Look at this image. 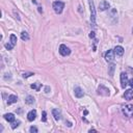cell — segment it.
<instances>
[{"instance_id":"cell-24","label":"cell","mask_w":133,"mask_h":133,"mask_svg":"<svg viewBox=\"0 0 133 133\" xmlns=\"http://www.w3.org/2000/svg\"><path fill=\"white\" fill-rule=\"evenodd\" d=\"M46 115H47L46 111H44V112H43V119H42V121H43V122H46V121H47V118H46Z\"/></svg>"},{"instance_id":"cell-25","label":"cell","mask_w":133,"mask_h":133,"mask_svg":"<svg viewBox=\"0 0 133 133\" xmlns=\"http://www.w3.org/2000/svg\"><path fill=\"white\" fill-rule=\"evenodd\" d=\"M128 84L133 88V79H131V80H129V82H128Z\"/></svg>"},{"instance_id":"cell-1","label":"cell","mask_w":133,"mask_h":133,"mask_svg":"<svg viewBox=\"0 0 133 133\" xmlns=\"http://www.w3.org/2000/svg\"><path fill=\"white\" fill-rule=\"evenodd\" d=\"M122 112L127 118H133V105L128 104L122 107Z\"/></svg>"},{"instance_id":"cell-28","label":"cell","mask_w":133,"mask_h":133,"mask_svg":"<svg viewBox=\"0 0 133 133\" xmlns=\"http://www.w3.org/2000/svg\"><path fill=\"white\" fill-rule=\"evenodd\" d=\"M49 90H50V88L47 86V87H46V93H49Z\"/></svg>"},{"instance_id":"cell-12","label":"cell","mask_w":133,"mask_h":133,"mask_svg":"<svg viewBox=\"0 0 133 133\" xmlns=\"http://www.w3.org/2000/svg\"><path fill=\"white\" fill-rule=\"evenodd\" d=\"M52 113H53L54 119L56 120V121H59L61 119V113H60V111H59L58 109H53L52 110Z\"/></svg>"},{"instance_id":"cell-2","label":"cell","mask_w":133,"mask_h":133,"mask_svg":"<svg viewBox=\"0 0 133 133\" xmlns=\"http://www.w3.org/2000/svg\"><path fill=\"white\" fill-rule=\"evenodd\" d=\"M88 3H90V7H91V22L93 26L96 25V9H95V4L93 0H88Z\"/></svg>"},{"instance_id":"cell-7","label":"cell","mask_w":133,"mask_h":133,"mask_svg":"<svg viewBox=\"0 0 133 133\" xmlns=\"http://www.w3.org/2000/svg\"><path fill=\"white\" fill-rule=\"evenodd\" d=\"M105 59L109 62L113 61L114 59V50H108L106 53H105Z\"/></svg>"},{"instance_id":"cell-17","label":"cell","mask_w":133,"mask_h":133,"mask_svg":"<svg viewBox=\"0 0 133 133\" xmlns=\"http://www.w3.org/2000/svg\"><path fill=\"white\" fill-rule=\"evenodd\" d=\"M25 102H26V104L31 105V104L35 103V98H33L32 96H28V97L25 99Z\"/></svg>"},{"instance_id":"cell-22","label":"cell","mask_w":133,"mask_h":133,"mask_svg":"<svg viewBox=\"0 0 133 133\" xmlns=\"http://www.w3.org/2000/svg\"><path fill=\"white\" fill-rule=\"evenodd\" d=\"M5 48H6L7 50H12V49L14 48V46H13L10 43H6V44H5Z\"/></svg>"},{"instance_id":"cell-6","label":"cell","mask_w":133,"mask_h":133,"mask_svg":"<svg viewBox=\"0 0 133 133\" xmlns=\"http://www.w3.org/2000/svg\"><path fill=\"white\" fill-rule=\"evenodd\" d=\"M98 94L101 96H109V90L104 85H100L98 87Z\"/></svg>"},{"instance_id":"cell-20","label":"cell","mask_w":133,"mask_h":133,"mask_svg":"<svg viewBox=\"0 0 133 133\" xmlns=\"http://www.w3.org/2000/svg\"><path fill=\"white\" fill-rule=\"evenodd\" d=\"M10 124H12V128H13V129H16V128L20 125V121H16V120H15V121L12 122Z\"/></svg>"},{"instance_id":"cell-18","label":"cell","mask_w":133,"mask_h":133,"mask_svg":"<svg viewBox=\"0 0 133 133\" xmlns=\"http://www.w3.org/2000/svg\"><path fill=\"white\" fill-rule=\"evenodd\" d=\"M41 86H42V83H39V82H36V83L31 84V88H33V90H36L38 92L41 90Z\"/></svg>"},{"instance_id":"cell-4","label":"cell","mask_w":133,"mask_h":133,"mask_svg":"<svg viewBox=\"0 0 133 133\" xmlns=\"http://www.w3.org/2000/svg\"><path fill=\"white\" fill-rule=\"evenodd\" d=\"M59 53H60V55H62V56H68V55H70V53H71V50L65 45H60Z\"/></svg>"},{"instance_id":"cell-23","label":"cell","mask_w":133,"mask_h":133,"mask_svg":"<svg viewBox=\"0 0 133 133\" xmlns=\"http://www.w3.org/2000/svg\"><path fill=\"white\" fill-rule=\"evenodd\" d=\"M29 131H30L31 133H37V132H38V129H37L36 127H31V128L29 129Z\"/></svg>"},{"instance_id":"cell-27","label":"cell","mask_w":133,"mask_h":133,"mask_svg":"<svg viewBox=\"0 0 133 133\" xmlns=\"http://www.w3.org/2000/svg\"><path fill=\"white\" fill-rule=\"evenodd\" d=\"M30 75H33L32 73H29V74H23V77H29Z\"/></svg>"},{"instance_id":"cell-8","label":"cell","mask_w":133,"mask_h":133,"mask_svg":"<svg viewBox=\"0 0 133 133\" xmlns=\"http://www.w3.org/2000/svg\"><path fill=\"white\" fill-rule=\"evenodd\" d=\"M109 3L106 1V0H102L101 2H100V4H99V8H100V10H106V9H108L109 8Z\"/></svg>"},{"instance_id":"cell-26","label":"cell","mask_w":133,"mask_h":133,"mask_svg":"<svg viewBox=\"0 0 133 133\" xmlns=\"http://www.w3.org/2000/svg\"><path fill=\"white\" fill-rule=\"evenodd\" d=\"M90 38H95V32H94V31H92V32L90 33Z\"/></svg>"},{"instance_id":"cell-29","label":"cell","mask_w":133,"mask_h":133,"mask_svg":"<svg viewBox=\"0 0 133 133\" xmlns=\"http://www.w3.org/2000/svg\"><path fill=\"white\" fill-rule=\"evenodd\" d=\"M132 32H133V29H132Z\"/></svg>"},{"instance_id":"cell-15","label":"cell","mask_w":133,"mask_h":133,"mask_svg":"<svg viewBox=\"0 0 133 133\" xmlns=\"http://www.w3.org/2000/svg\"><path fill=\"white\" fill-rule=\"evenodd\" d=\"M4 119L7 122H9V123H12V122L15 121V115L13 113H6V114H4Z\"/></svg>"},{"instance_id":"cell-11","label":"cell","mask_w":133,"mask_h":133,"mask_svg":"<svg viewBox=\"0 0 133 133\" xmlns=\"http://www.w3.org/2000/svg\"><path fill=\"white\" fill-rule=\"evenodd\" d=\"M124 97H125L126 100H128V101L132 100V99H133V91H132V90H128V91H126L125 94H124Z\"/></svg>"},{"instance_id":"cell-21","label":"cell","mask_w":133,"mask_h":133,"mask_svg":"<svg viewBox=\"0 0 133 133\" xmlns=\"http://www.w3.org/2000/svg\"><path fill=\"white\" fill-rule=\"evenodd\" d=\"M113 71H114V64L111 63L109 65V75L110 76H113Z\"/></svg>"},{"instance_id":"cell-14","label":"cell","mask_w":133,"mask_h":133,"mask_svg":"<svg viewBox=\"0 0 133 133\" xmlns=\"http://www.w3.org/2000/svg\"><path fill=\"white\" fill-rule=\"evenodd\" d=\"M74 92H75V96H76L77 98H82L83 95H84L80 87H75V91H74Z\"/></svg>"},{"instance_id":"cell-19","label":"cell","mask_w":133,"mask_h":133,"mask_svg":"<svg viewBox=\"0 0 133 133\" xmlns=\"http://www.w3.org/2000/svg\"><path fill=\"white\" fill-rule=\"evenodd\" d=\"M21 39L23 40V41H28L29 40V36H28V33L26 31H23L21 33Z\"/></svg>"},{"instance_id":"cell-3","label":"cell","mask_w":133,"mask_h":133,"mask_svg":"<svg viewBox=\"0 0 133 133\" xmlns=\"http://www.w3.org/2000/svg\"><path fill=\"white\" fill-rule=\"evenodd\" d=\"M64 7V3L61 1H55L53 2V9L56 14H61L62 13V9Z\"/></svg>"},{"instance_id":"cell-13","label":"cell","mask_w":133,"mask_h":133,"mask_svg":"<svg viewBox=\"0 0 133 133\" xmlns=\"http://www.w3.org/2000/svg\"><path fill=\"white\" fill-rule=\"evenodd\" d=\"M113 50H114V53L117 55H119V56H122V55L124 54V48L122 47V46H117Z\"/></svg>"},{"instance_id":"cell-10","label":"cell","mask_w":133,"mask_h":133,"mask_svg":"<svg viewBox=\"0 0 133 133\" xmlns=\"http://www.w3.org/2000/svg\"><path fill=\"white\" fill-rule=\"evenodd\" d=\"M18 101V97L16 95H10L7 99V104L10 105V104H13V103H16Z\"/></svg>"},{"instance_id":"cell-5","label":"cell","mask_w":133,"mask_h":133,"mask_svg":"<svg viewBox=\"0 0 133 133\" xmlns=\"http://www.w3.org/2000/svg\"><path fill=\"white\" fill-rule=\"evenodd\" d=\"M128 82H129V80H128L127 74H126V73H122V74H121V86L123 87V88H125V87L127 86Z\"/></svg>"},{"instance_id":"cell-16","label":"cell","mask_w":133,"mask_h":133,"mask_svg":"<svg viewBox=\"0 0 133 133\" xmlns=\"http://www.w3.org/2000/svg\"><path fill=\"white\" fill-rule=\"evenodd\" d=\"M9 43L15 47L16 44H17V37L15 35H10V38H9Z\"/></svg>"},{"instance_id":"cell-9","label":"cell","mask_w":133,"mask_h":133,"mask_svg":"<svg viewBox=\"0 0 133 133\" xmlns=\"http://www.w3.org/2000/svg\"><path fill=\"white\" fill-rule=\"evenodd\" d=\"M36 118H37V111H36V110H31V111L28 112V114H27V119H28V121L32 122V121H35V120H36Z\"/></svg>"}]
</instances>
